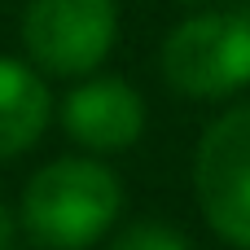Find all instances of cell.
<instances>
[{
    "label": "cell",
    "mask_w": 250,
    "mask_h": 250,
    "mask_svg": "<svg viewBox=\"0 0 250 250\" xmlns=\"http://www.w3.org/2000/svg\"><path fill=\"white\" fill-rule=\"evenodd\" d=\"M123 189L97 158H57L22 193V229L48 250H88L119 220Z\"/></svg>",
    "instance_id": "1"
},
{
    "label": "cell",
    "mask_w": 250,
    "mask_h": 250,
    "mask_svg": "<svg viewBox=\"0 0 250 250\" xmlns=\"http://www.w3.org/2000/svg\"><path fill=\"white\" fill-rule=\"evenodd\" d=\"M163 75L198 101L250 88V9H202L171 26L163 40Z\"/></svg>",
    "instance_id": "2"
},
{
    "label": "cell",
    "mask_w": 250,
    "mask_h": 250,
    "mask_svg": "<svg viewBox=\"0 0 250 250\" xmlns=\"http://www.w3.org/2000/svg\"><path fill=\"white\" fill-rule=\"evenodd\" d=\"M193 185L207 224L229 246L250 250V101L224 110L202 132Z\"/></svg>",
    "instance_id": "3"
},
{
    "label": "cell",
    "mask_w": 250,
    "mask_h": 250,
    "mask_svg": "<svg viewBox=\"0 0 250 250\" xmlns=\"http://www.w3.org/2000/svg\"><path fill=\"white\" fill-rule=\"evenodd\" d=\"M119 35L114 0H26L22 44L48 75H92Z\"/></svg>",
    "instance_id": "4"
},
{
    "label": "cell",
    "mask_w": 250,
    "mask_h": 250,
    "mask_svg": "<svg viewBox=\"0 0 250 250\" xmlns=\"http://www.w3.org/2000/svg\"><path fill=\"white\" fill-rule=\"evenodd\" d=\"M62 127L88 154H123L145 132V101L127 79L92 75L62 101Z\"/></svg>",
    "instance_id": "5"
},
{
    "label": "cell",
    "mask_w": 250,
    "mask_h": 250,
    "mask_svg": "<svg viewBox=\"0 0 250 250\" xmlns=\"http://www.w3.org/2000/svg\"><path fill=\"white\" fill-rule=\"evenodd\" d=\"M53 119V97L44 79L13 57H0V163L26 154Z\"/></svg>",
    "instance_id": "6"
},
{
    "label": "cell",
    "mask_w": 250,
    "mask_h": 250,
    "mask_svg": "<svg viewBox=\"0 0 250 250\" xmlns=\"http://www.w3.org/2000/svg\"><path fill=\"white\" fill-rule=\"evenodd\" d=\"M110 250H193V242L163 220H136L114 237Z\"/></svg>",
    "instance_id": "7"
},
{
    "label": "cell",
    "mask_w": 250,
    "mask_h": 250,
    "mask_svg": "<svg viewBox=\"0 0 250 250\" xmlns=\"http://www.w3.org/2000/svg\"><path fill=\"white\" fill-rule=\"evenodd\" d=\"M13 229H18V224H13V211L0 202V250H9V246H13Z\"/></svg>",
    "instance_id": "8"
},
{
    "label": "cell",
    "mask_w": 250,
    "mask_h": 250,
    "mask_svg": "<svg viewBox=\"0 0 250 250\" xmlns=\"http://www.w3.org/2000/svg\"><path fill=\"white\" fill-rule=\"evenodd\" d=\"M180 4H211V0H180Z\"/></svg>",
    "instance_id": "9"
}]
</instances>
